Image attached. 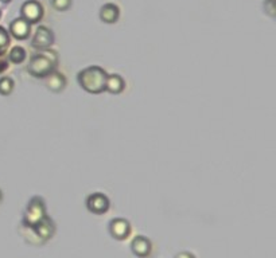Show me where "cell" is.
<instances>
[{"instance_id":"cell-12","label":"cell","mask_w":276,"mask_h":258,"mask_svg":"<svg viewBox=\"0 0 276 258\" xmlns=\"http://www.w3.org/2000/svg\"><path fill=\"white\" fill-rule=\"evenodd\" d=\"M132 251L135 254L139 255V257H146V255L149 254L151 251V242L149 240H147L146 237L139 236L136 237L134 241H132Z\"/></svg>"},{"instance_id":"cell-16","label":"cell","mask_w":276,"mask_h":258,"mask_svg":"<svg viewBox=\"0 0 276 258\" xmlns=\"http://www.w3.org/2000/svg\"><path fill=\"white\" fill-rule=\"evenodd\" d=\"M11 43V35L3 26H0V55H4Z\"/></svg>"},{"instance_id":"cell-21","label":"cell","mask_w":276,"mask_h":258,"mask_svg":"<svg viewBox=\"0 0 276 258\" xmlns=\"http://www.w3.org/2000/svg\"><path fill=\"white\" fill-rule=\"evenodd\" d=\"M2 200H3V191L0 190V203H2Z\"/></svg>"},{"instance_id":"cell-4","label":"cell","mask_w":276,"mask_h":258,"mask_svg":"<svg viewBox=\"0 0 276 258\" xmlns=\"http://www.w3.org/2000/svg\"><path fill=\"white\" fill-rule=\"evenodd\" d=\"M45 15V10L41 2L38 0H26L20 7V18H23L30 24H37Z\"/></svg>"},{"instance_id":"cell-6","label":"cell","mask_w":276,"mask_h":258,"mask_svg":"<svg viewBox=\"0 0 276 258\" xmlns=\"http://www.w3.org/2000/svg\"><path fill=\"white\" fill-rule=\"evenodd\" d=\"M111 202L109 198L103 192H93L86 198V207L90 213L96 214V215H103L109 210Z\"/></svg>"},{"instance_id":"cell-5","label":"cell","mask_w":276,"mask_h":258,"mask_svg":"<svg viewBox=\"0 0 276 258\" xmlns=\"http://www.w3.org/2000/svg\"><path fill=\"white\" fill-rule=\"evenodd\" d=\"M54 42H56L54 33L46 26L37 27V30H35L33 38H31V46L34 49H37L38 51L50 49L54 45Z\"/></svg>"},{"instance_id":"cell-10","label":"cell","mask_w":276,"mask_h":258,"mask_svg":"<svg viewBox=\"0 0 276 258\" xmlns=\"http://www.w3.org/2000/svg\"><path fill=\"white\" fill-rule=\"evenodd\" d=\"M46 82V88L53 92V93H61V92H64L65 88L67 85V79L62 73L60 71H53L52 74L47 75L45 78Z\"/></svg>"},{"instance_id":"cell-17","label":"cell","mask_w":276,"mask_h":258,"mask_svg":"<svg viewBox=\"0 0 276 258\" xmlns=\"http://www.w3.org/2000/svg\"><path fill=\"white\" fill-rule=\"evenodd\" d=\"M73 0H52L53 8L58 12H65L71 7Z\"/></svg>"},{"instance_id":"cell-8","label":"cell","mask_w":276,"mask_h":258,"mask_svg":"<svg viewBox=\"0 0 276 258\" xmlns=\"http://www.w3.org/2000/svg\"><path fill=\"white\" fill-rule=\"evenodd\" d=\"M109 233L113 238L119 241L127 240L131 234V224L130 222L123 219V218H115L109 223Z\"/></svg>"},{"instance_id":"cell-20","label":"cell","mask_w":276,"mask_h":258,"mask_svg":"<svg viewBox=\"0 0 276 258\" xmlns=\"http://www.w3.org/2000/svg\"><path fill=\"white\" fill-rule=\"evenodd\" d=\"M0 2H2L3 4H10L12 2V0H0Z\"/></svg>"},{"instance_id":"cell-7","label":"cell","mask_w":276,"mask_h":258,"mask_svg":"<svg viewBox=\"0 0 276 258\" xmlns=\"http://www.w3.org/2000/svg\"><path fill=\"white\" fill-rule=\"evenodd\" d=\"M8 34L16 41H26L31 35V24L23 18L14 19L8 27Z\"/></svg>"},{"instance_id":"cell-19","label":"cell","mask_w":276,"mask_h":258,"mask_svg":"<svg viewBox=\"0 0 276 258\" xmlns=\"http://www.w3.org/2000/svg\"><path fill=\"white\" fill-rule=\"evenodd\" d=\"M177 258H194V255H191L190 253H181L177 255Z\"/></svg>"},{"instance_id":"cell-15","label":"cell","mask_w":276,"mask_h":258,"mask_svg":"<svg viewBox=\"0 0 276 258\" xmlns=\"http://www.w3.org/2000/svg\"><path fill=\"white\" fill-rule=\"evenodd\" d=\"M14 89H15V81L11 77H8V75L0 77V96H3V97L11 96Z\"/></svg>"},{"instance_id":"cell-9","label":"cell","mask_w":276,"mask_h":258,"mask_svg":"<svg viewBox=\"0 0 276 258\" xmlns=\"http://www.w3.org/2000/svg\"><path fill=\"white\" fill-rule=\"evenodd\" d=\"M100 20L105 24H115L120 19V8L115 3H107L100 8Z\"/></svg>"},{"instance_id":"cell-1","label":"cell","mask_w":276,"mask_h":258,"mask_svg":"<svg viewBox=\"0 0 276 258\" xmlns=\"http://www.w3.org/2000/svg\"><path fill=\"white\" fill-rule=\"evenodd\" d=\"M60 64V56L56 50L52 47L46 50H39L37 54L30 56L29 65H27V71L34 78L45 79L47 75H50L53 71H56Z\"/></svg>"},{"instance_id":"cell-11","label":"cell","mask_w":276,"mask_h":258,"mask_svg":"<svg viewBox=\"0 0 276 258\" xmlns=\"http://www.w3.org/2000/svg\"><path fill=\"white\" fill-rule=\"evenodd\" d=\"M127 82L126 79L120 74H108L107 77V82H105V92H108L111 94H121L126 90Z\"/></svg>"},{"instance_id":"cell-2","label":"cell","mask_w":276,"mask_h":258,"mask_svg":"<svg viewBox=\"0 0 276 258\" xmlns=\"http://www.w3.org/2000/svg\"><path fill=\"white\" fill-rule=\"evenodd\" d=\"M108 73L97 65H92L82 69L77 74V82L82 90L89 94H101L105 92Z\"/></svg>"},{"instance_id":"cell-18","label":"cell","mask_w":276,"mask_h":258,"mask_svg":"<svg viewBox=\"0 0 276 258\" xmlns=\"http://www.w3.org/2000/svg\"><path fill=\"white\" fill-rule=\"evenodd\" d=\"M263 8H264V12L271 18H275L276 16V3L275 0H265L263 3Z\"/></svg>"},{"instance_id":"cell-3","label":"cell","mask_w":276,"mask_h":258,"mask_svg":"<svg viewBox=\"0 0 276 258\" xmlns=\"http://www.w3.org/2000/svg\"><path fill=\"white\" fill-rule=\"evenodd\" d=\"M46 218V205L41 196H34L29 202L24 213V223L30 227H35L39 222Z\"/></svg>"},{"instance_id":"cell-13","label":"cell","mask_w":276,"mask_h":258,"mask_svg":"<svg viewBox=\"0 0 276 258\" xmlns=\"http://www.w3.org/2000/svg\"><path fill=\"white\" fill-rule=\"evenodd\" d=\"M34 228H35V232H37L38 236L42 237V238H45V240L52 238V236L54 234V232H56V226H54L52 219H49L47 217H46L42 222H39Z\"/></svg>"},{"instance_id":"cell-22","label":"cell","mask_w":276,"mask_h":258,"mask_svg":"<svg viewBox=\"0 0 276 258\" xmlns=\"http://www.w3.org/2000/svg\"><path fill=\"white\" fill-rule=\"evenodd\" d=\"M0 16H2V12H0Z\"/></svg>"},{"instance_id":"cell-14","label":"cell","mask_w":276,"mask_h":258,"mask_svg":"<svg viewBox=\"0 0 276 258\" xmlns=\"http://www.w3.org/2000/svg\"><path fill=\"white\" fill-rule=\"evenodd\" d=\"M8 62L14 65H20L27 60V51L22 46H14L7 54Z\"/></svg>"}]
</instances>
